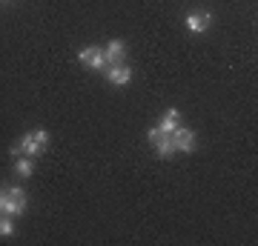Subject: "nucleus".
<instances>
[{"instance_id": "nucleus-1", "label": "nucleus", "mask_w": 258, "mask_h": 246, "mask_svg": "<svg viewBox=\"0 0 258 246\" xmlns=\"http://www.w3.org/2000/svg\"><path fill=\"white\" fill-rule=\"evenodd\" d=\"M43 152H46V146L37 143L32 135H23L18 143L12 146V155H15V157H20V155H26V157H40Z\"/></svg>"}, {"instance_id": "nucleus-2", "label": "nucleus", "mask_w": 258, "mask_h": 246, "mask_svg": "<svg viewBox=\"0 0 258 246\" xmlns=\"http://www.w3.org/2000/svg\"><path fill=\"white\" fill-rule=\"evenodd\" d=\"M172 140H175V152H184V155L195 152V132L192 129L178 126L175 132H172Z\"/></svg>"}, {"instance_id": "nucleus-3", "label": "nucleus", "mask_w": 258, "mask_h": 246, "mask_svg": "<svg viewBox=\"0 0 258 246\" xmlns=\"http://www.w3.org/2000/svg\"><path fill=\"white\" fill-rule=\"evenodd\" d=\"M210 23H212V15L207 9H195V12H189V15H186V29H189V32H195V35L207 32V29H210Z\"/></svg>"}, {"instance_id": "nucleus-4", "label": "nucleus", "mask_w": 258, "mask_h": 246, "mask_svg": "<svg viewBox=\"0 0 258 246\" xmlns=\"http://www.w3.org/2000/svg\"><path fill=\"white\" fill-rule=\"evenodd\" d=\"M26 212V198H15L6 192V198L0 201V215H9V218H18Z\"/></svg>"}, {"instance_id": "nucleus-5", "label": "nucleus", "mask_w": 258, "mask_h": 246, "mask_svg": "<svg viewBox=\"0 0 258 246\" xmlns=\"http://www.w3.org/2000/svg\"><path fill=\"white\" fill-rule=\"evenodd\" d=\"M103 55H106V63L109 66L123 63V57H126V43H123V40H109V43L103 46Z\"/></svg>"}, {"instance_id": "nucleus-6", "label": "nucleus", "mask_w": 258, "mask_h": 246, "mask_svg": "<svg viewBox=\"0 0 258 246\" xmlns=\"http://www.w3.org/2000/svg\"><path fill=\"white\" fill-rule=\"evenodd\" d=\"M178 126H181V112H178L175 106H169V109L164 112V118L158 120V129H161V135H172Z\"/></svg>"}, {"instance_id": "nucleus-7", "label": "nucleus", "mask_w": 258, "mask_h": 246, "mask_svg": "<svg viewBox=\"0 0 258 246\" xmlns=\"http://www.w3.org/2000/svg\"><path fill=\"white\" fill-rule=\"evenodd\" d=\"M106 80L109 83H118V86H126L129 80H132V69H129L126 63H115V66H109V69H106Z\"/></svg>"}, {"instance_id": "nucleus-8", "label": "nucleus", "mask_w": 258, "mask_h": 246, "mask_svg": "<svg viewBox=\"0 0 258 246\" xmlns=\"http://www.w3.org/2000/svg\"><path fill=\"white\" fill-rule=\"evenodd\" d=\"M155 152H158V157H172L175 155V140H172V135H161V140L155 143Z\"/></svg>"}, {"instance_id": "nucleus-9", "label": "nucleus", "mask_w": 258, "mask_h": 246, "mask_svg": "<svg viewBox=\"0 0 258 246\" xmlns=\"http://www.w3.org/2000/svg\"><path fill=\"white\" fill-rule=\"evenodd\" d=\"M32 172H35V157L20 155L18 160H15V175H18V178H29Z\"/></svg>"}, {"instance_id": "nucleus-10", "label": "nucleus", "mask_w": 258, "mask_h": 246, "mask_svg": "<svg viewBox=\"0 0 258 246\" xmlns=\"http://www.w3.org/2000/svg\"><path fill=\"white\" fill-rule=\"evenodd\" d=\"M98 52H101V46H83L81 52H78V60H81L83 69H92V60Z\"/></svg>"}, {"instance_id": "nucleus-11", "label": "nucleus", "mask_w": 258, "mask_h": 246, "mask_svg": "<svg viewBox=\"0 0 258 246\" xmlns=\"http://www.w3.org/2000/svg\"><path fill=\"white\" fill-rule=\"evenodd\" d=\"M12 235H15V223H12L9 215H3L0 218V237H12Z\"/></svg>"}, {"instance_id": "nucleus-12", "label": "nucleus", "mask_w": 258, "mask_h": 246, "mask_svg": "<svg viewBox=\"0 0 258 246\" xmlns=\"http://www.w3.org/2000/svg\"><path fill=\"white\" fill-rule=\"evenodd\" d=\"M106 69H109V63H106V55H103V49H101L92 60V72H106Z\"/></svg>"}, {"instance_id": "nucleus-13", "label": "nucleus", "mask_w": 258, "mask_h": 246, "mask_svg": "<svg viewBox=\"0 0 258 246\" xmlns=\"http://www.w3.org/2000/svg\"><path fill=\"white\" fill-rule=\"evenodd\" d=\"M29 135L35 137L37 143H43V146H49V132H46V129H35V132H29Z\"/></svg>"}, {"instance_id": "nucleus-14", "label": "nucleus", "mask_w": 258, "mask_h": 246, "mask_svg": "<svg viewBox=\"0 0 258 246\" xmlns=\"http://www.w3.org/2000/svg\"><path fill=\"white\" fill-rule=\"evenodd\" d=\"M147 140H149V143H152V146H155L158 140H161V129H158V126H152V129H149V132H147Z\"/></svg>"}, {"instance_id": "nucleus-15", "label": "nucleus", "mask_w": 258, "mask_h": 246, "mask_svg": "<svg viewBox=\"0 0 258 246\" xmlns=\"http://www.w3.org/2000/svg\"><path fill=\"white\" fill-rule=\"evenodd\" d=\"M9 195H15V198H26V192L20 189V186H12V189H6Z\"/></svg>"}, {"instance_id": "nucleus-16", "label": "nucleus", "mask_w": 258, "mask_h": 246, "mask_svg": "<svg viewBox=\"0 0 258 246\" xmlns=\"http://www.w3.org/2000/svg\"><path fill=\"white\" fill-rule=\"evenodd\" d=\"M3 198H6V189H0V201H3Z\"/></svg>"}]
</instances>
